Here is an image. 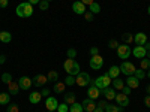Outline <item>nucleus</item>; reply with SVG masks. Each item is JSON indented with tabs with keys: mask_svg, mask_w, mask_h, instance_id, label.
Returning <instances> with one entry per match:
<instances>
[{
	"mask_svg": "<svg viewBox=\"0 0 150 112\" xmlns=\"http://www.w3.org/2000/svg\"><path fill=\"white\" fill-rule=\"evenodd\" d=\"M15 14L20 18H29L33 15V5H30L29 2H23L15 8Z\"/></svg>",
	"mask_w": 150,
	"mask_h": 112,
	"instance_id": "1",
	"label": "nucleus"
},
{
	"mask_svg": "<svg viewBox=\"0 0 150 112\" xmlns=\"http://www.w3.org/2000/svg\"><path fill=\"white\" fill-rule=\"evenodd\" d=\"M111 82H112V81H111V78H110L108 73L102 75V76H98L96 79L92 81V84H93L95 87H98L99 90H104V88H107V87H110Z\"/></svg>",
	"mask_w": 150,
	"mask_h": 112,
	"instance_id": "2",
	"label": "nucleus"
},
{
	"mask_svg": "<svg viewBox=\"0 0 150 112\" xmlns=\"http://www.w3.org/2000/svg\"><path fill=\"white\" fill-rule=\"evenodd\" d=\"M90 82H92V78H90V75L87 72H80L77 76H75V84L80 85V87H86V85H89Z\"/></svg>",
	"mask_w": 150,
	"mask_h": 112,
	"instance_id": "3",
	"label": "nucleus"
},
{
	"mask_svg": "<svg viewBox=\"0 0 150 112\" xmlns=\"http://www.w3.org/2000/svg\"><path fill=\"white\" fill-rule=\"evenodd\" d=\"M131 54H132V49H131L129 45H126V43L119 45V48H117V57H119V58L126 60V58H129Z\"/></svg>",
	"mask_w": 150,
	"mask_h": 112,
	"instance_id": "4",
	"label": "nucleus"
},
{
	"mask_svg": "<svg viewBox=\"0 0 150 112\" xmlns=\"http://www.w3.org/2000/svg\"><path fill=\"white\" fill-rule=\"evenodd\" d=\"M120 67V73H123V75H126V76H131V75H134L135 73V66L131 63V61H123V63L119 66Z\"/></svg>",
	"mask_w": 150,
	"mask_h": 112,
	"instance_id": "5",
	"label": "nucleus"
},
{
	"mask_svg": "<svg viewBox=\"0 0 150 112\" xmlns=\"http://www.w3.org/2000/svg\"><path fill=\"white\" fill-rule=\"evenodd\" d=\"M89 64H90V69L99 70V69H102V66H104V58L99 55V54L92 55V58H90V61H89Z\"/></svg>",
	"mask_w": 150,
	"mask_h": 112,
	"instance_id": "6",
	"label": "nucleus"
},
{
	"mask_svg": "<svg viewBox=\"0 0 150 112\" xmlns=\"http://www.w3.org/2000/svg\"><path fill=\"white\" fill-rule=\"evenodd\" d=\"M72 10H74L77 15H84L86 10H87V6H86L83 2H80V0H77V2L72 3Z\"/></svg>",
	"mask_w": 150,
	"mask_h": 112,
	"instance_id": "7",
	"label": "nucleus"
},
{
	"mask_svg": "<svg viewBox=\"0 0 150 112\" xmlns=\"http://www.w3.org/2000/svg\"><path fill=\"white\" fill-rule=\"evenodd\" d=\"M81 105H83V109L86 112H93L96 109V102L93 100V99H90V97L84 99V100L81 102Z\"/></svg>",
	"mask_w": 150,
	"mask_h": 112,
	"instance_id": "8",
	"label": "nucleus"
},
{
	"mask_svg": "<svg viewBox=\"0 0 150 112\" xmlns=\"http://www.w3.org/2000/svg\"><path fill=\"white\" fill-rule=\"evenodd\" d=\"M114 100H116V103H117L119 106L125 108V106H128V105H129V96L123 94V93H117Z\"/></svg>",
	"mask_w": 150,
	"mask_h": 112,
	"instance_id": "9",
	"label": "nucleus"
},
{
	"mask_svg": "<svg viewBox=\"0 0 150 112\" xmlns=\"http://www.w3.org/2000/svg\"><path fill=\"white\" fill-rule=\"evenodd\" d=\"M132 54H134V57L135 58H144L146 57V54H147V51H146V48L143 46V45H137L134 49H132Z\"/></svg>",
	"mask_w": 150,
	"mask_h": 112,
	"instance_id": "10",
	"label": "nucleus"
},
{
	"mask_svg": "<svg viewBox=\"0 0 150 112\" xmlns=\"http://www.w3.org/2000/svg\"><path fill=\"white\" fill-rule=\"evenodd\" d=\"M18 85H20L21 90H26V91H27L30 87L33 85V82H32V79L27 78V76H21V78L18 79Z\"/></svg>",
	"mask_w": 150,
	"mask_h": 112,
	"instance_id": "11",
	"label": "nucleus"
},
{
	"mask_svg": "<svg viewBox=\"0 0 150 112\" xmlns=\"http://www.w3.org/2000/svg\"><path fill=\"white\" fill-rule=\"evenodd\" d=\"M20 90H21V88H20V85H18V81L12 79V81L8 84V93H9L11 96H17Z\"/></svg>",
	"mask_w": 150,
	"mask_h": 112,
	"instance_id": "12",
	"label": "nucleus"
},
{
	"mask_svg": "<svg viewBox=\"0 0 150 112\" xmlns=\"http://www.w3.org/2000/svg\"><path fill=\"white\" fill-rule=\"evenodd\" d=\"M45 106L48 111H57V106H59V102H57V99L56 97H47V100H45Z\"/></svg>",
	"mask_w": 150,
	"mask_h": 112,
	"instance_id": "13",
	"label": "nucleus"
},
{
	"mask_svg": "<svg viewBox=\"0 0 150 112\" xmlns=\"http://www.w3.org/2000/svg\"><path fill=\"white\" fill-rule=\"evenodd\" d=\"M125 85H128L129 88H138V85H140V79L138 78H135L134 75H131V76L126 78V81H125Z\"/></svg>",
	"mask_w": 150,
	"mask_h": 112,
	"instance_id": "14",
	"label": "nucleus"
},
{
	"mask_svg": "<svg viewBox=\"0 0 150 112\" xmlns=\"http://www.w3.org/2000/svg\"><path fill=\"white\" fill-rule=\"evenodd\" d=\"M32 82H33L35 87H42L48 82V78L45 76V75H36V76L32 79Z\"/></svg>",
	"mask_w": 150,
	"mask_h": 112,
	"instance_id": "15",
	"label": "nucleus"
},
{
	"mask_svg": "<svg viewBox=\"0 0 150 112\" xmlns=\"http://www.w3.org/2000/svg\"><path fill=\"white\" fill-rule=\"evenodd\" d=\"M101 94H102L105 99H108V100H114L117 93H116V90H114V88H110V87H107V88L101 90Z\"/></svg>",
	"mask_w": 150,
	"mask_h": 112,
	"instance_id": "16",
	"label": "nucleus"
},
{
	"mask_svg": "<svg viewBox=\"0 0 150 112\" xmlns=\"http://www.w3.org/2000/svg\"><path fill=\"white\" fill-rule=\"evenodd\" d=\"M99 94H101V90L92 84V85L89 87V90H87V97H90V99H93V100H95V99L99 97Z\"/></svg>",
	"mask_w": 150,
	"mask_h": 112,
	"instance_id": "17",
	"label": "nucleus"
},
{
	"mask_svg": "<svg viewBox=\"0 0 150 112\" xmlns=\"http://www.w3.org/2000/svg\"><path fill=\"white\" fill-rule=\"evenodd\" d=\"M41 99H42L41 91H32L30 96H29V102L33 103V105H36V103H39V102H41Z\"/></svg>",
	"mask_w": 150,
	"mask_h": 112,
	"instance_id": "18",
	"label": "nucleus"
},
{
	"mask_svg": "<svg viewBox=\"0 0 150 112\" xmlns=\"http://www.w3.org/2000/svg\"><path fill=\"white\" fill-rule=\"evenodd\" d=\"M134 41H135L137 45H144L147 42V34L146 33H137L134 36Z\"/></svg>",
	"mask_w": 150,
	"mask_h": 112,
	"instance_id": "19",
	"label": "nucleus"
},
{
	"mask_svg": "<svg viewBox=\"0 0 150 112\" xmlns=\"http://www.w3.org/2000/svg\"><path fill=\"white\" fill-rule=\"evenodd\" d=\"M108 75H110L111 79L119 78V75H120V67H119V66H111L110 70H108Z\"/></svg>",
	"mask_w": 150,
	"mask_h": 112,
	"instance_id": "20",
	"label": "nucleus"
},
{
	"mask_svg": "<svg viewBox=\"0 0 150 112\" xmlns=\"http://www.w3.org/2000/svg\"><path fill=\"white\" fill-rule=\"evenodd\" d=\"M0 41H2L3 43H9V42L12 41V34H11L9 32L2 30V32H0Z\"/></svg>",
	"mask_w": 150,
	"mask_h": 112,
	"instance_id": "21",
	"label": "nucleus"
},
{
	"mask_svg": "<svg viewBox=\"0 0 150 112\" xmlns=\"http://www.w3.org/2000/svg\"><path fill=\"white\" fill-rule=\"evenodd\" d=\"M65 88H66L65 82H56L53 90H54V93H56V94H63V93H65Z\"/></svg>",
	"mask_w": 150,
	"mask_h": 112,
	"instance_id": "22",
	"label": "nucleus"
},
{
	"mask_svg": "<svg viewBox=\"0 0 150 112\" xmlns=\"http://www.w3.org/2000/svg\"><path fill=\"white\" fill-rule=\"evenodd\" d=\"M125 87V81L122 78H114L112 79V88L114 90H122Z\"/></svg>",
	"mask_w": 150,
	"mask_h": 112,
	"instance_id": "23",
	"label": "nucleus"
},
{
	"mask_svg": "<svg viewBox=\"0 0 150 112\" xmlns=\"http://www.w3.org/2000/svg\"><path fill=\"white\" fill-rule=\"evenodd\" d=\"M63 100H65V103H68V105L71 106L72 103H75V102H77V100H75V93H65Z\"/></svg>",
	"mask_w": 150,
	"mask_h": 112,
	"instance_id": "24",
	"label": "nucleus"
},
{
	"mask_svg": "<svg viewBox=\"0 0 150 112\" xmlns=\"http://www.w3.org/2000/svg\"><path fill=\"white\" fill-rule=\"evenodd\" d=\"M11 94L9 93H0V105H9Z\"/></svg>",
	"mask_w": 150,
	"mask_h": 112,
	"instance_id": "25",
	"label": "nucleus"
},
{
	"mask_svg": "<svg viewBox=\"0 0 150 112\" xmlns=\"http://www.w3.org/2000/svg\"><path fill=\"white\" fill-rule=\"evenodd\" d=\"M69 112H84V109H83V105L81 103H72L71 106H69Z\"/></svg>",
	"mask_w": 150,
	"mask_h": 112,
	"instance_id": "26",
	"label": "nucleus"
},
{
	"mask_svg": "<svg viewBox=\"0 0 150 112\" xmlns=\"http://www.w3.org/2000/svg\"><path fill=\"white\" fill-rule=\"evenodd\" d=\"M122 39H123V42L126 43V45H129V43L134 42V34L132 33H123L122 34Z\"/></svg>",
	"mask_w": 150,
	"mask_h": 112,
	"instance_id": "27",
	"label": "nucleus"
},
{
	"mask_svg": "<svg viewBox=\"0 0 150 112\" xmlns=\"http://www.w3.org/2000/svg\"><path fill=\"white\" fill-rule=\"evenodd\" d=\"M105 111L107 112H122V106H119V105H108L107 103Z\"/></svg>",
	"mask_w": 150,
	"mask_h": 112,
	"instance_id": "28",
	"label": "nucleus"
},
{
	"mask_svg": "<svg viewBox=\"0 0 150 112\" xmlns=\"http://www.w3.org/2000/svg\"><path fill=\"white\" fill-rule=\"evenodd\" d=\"M74 64H75V58H68V60L65 61V64H63V67H65V70H66V72L69 73Z\"/></svg>",
	"mask_w": 150,
	"mask_h": 112,
	"instance_id": "29",
	"label": "nucleus"
},
{
	"mask_svg": "<svg viewBox=\"0 0 150 112\" xmlns=\"http://www.w3.org/2000/svg\"><path fill=\"white\" fill-rule=\"evenodd\" d=\"M89 10L92 12V14H99V12H101V6H99V3L93 2V3L89 6Z\"/></svg>",
	"mask_w": 150,
	"mask_h": 112,
	"instance_id": "30",
	"label": "nucleus"
},
{
	"mask_svg": "<svg viewBox=\"0 0 150 112\" xmlns=\"http://www.w3.org/2000/svg\"><path fill=\"white\" fill-rule=\"evenodd\" d=\"M47 78H48V81H53V82H57V79H59V73L56 72V70H51L48 75H47Z\"/></svg>",
	"mask_w": 150,
	"mask_h": 112,
	"instance_id": "31",
	"label": "nucleus"
},
{
	"mask_svg": "<svg viewBox=\"0 0 150 112\" xmlns=\"http://www.w3.org/2000/svg\"><path fill=\"white\" fill-rule=\"evenodd\" d=\"M81 70H80V64L75 61V64L72 66V69H71V72H69V75H72V76H77V75L80 73Z\"/></svg>",
	"mask_w": 150,
	"mask_h": 112,
	"instance_id": "32",
	"label": "nucleus"
},
{
	"mask_svg": "<svg viewBox=\"0 0 150 112\" xmlns=\"http://www.w3.org/2000/svg\"><path fill=\"white\" fill-rule=\"evenodd\" d=\"M141 69L143 70H147V69H150V60L147 58V57H144V58H141Z\"/></svg>",
	"mask_w": 150,
	"mask_h": 112,
	"instance_id": "33",
	"label": "nucleus"
},
{
	"mask_svg": "<svg viewBox=\"0 0 150 112\" xmlns=\"http://www.w3.org/2000/svg\"><path fill=\"white\" fill-rule=\"evenodd\" d=\"M134 76L138 78V79H144V78H146V72H144L143 69H137L135 73H134Z\"/></svg>",
	"mask_w": 150,
	"mask_h": 112,
	"instance_id": "34",
	"label": "nucleus"
},
{
	"mask_svg": "<svg viewBox=\"0 0 150 112\" xmlns=\"http://www.w3.org/2000/svg\"><path fill=\"white\" fill-rule=\"evenodd\" d=\"M11 81H12V75H11V73H8V72H6V73H3V75H2V82H3V84H6V85H8Z\"/></svg>",
	"mask_w": 150,
	"mask_h": 112,
	"instance_id": "35",
	"label": "nucleus"
},
{
	"mask_svg": "<svg viewBox=\"0 0 150 112\" xmlns=\"http://www.w3.org/2000/svg\"><path fill=\"white\" fill-rule=\"evenodd\" d=\"M57 112H69V105L63 102L62 105H59V106H57Z\"/></svg>",
	"mask_w": 150,
	"mask_h": 112,
	"instance_id": "36",
	"label": "nucleus"
},
{
	"mask_svg": "<svg viewBox=\"0 0 150 112\" xmlns=\"http://www.w3.org/2000/svg\"><path fill=\"white\" fill-rule=\"evenodd\" d=\"M75 84V76H72V75H68V78L65 79V85L66 87H71Z\"/></svg>",
	"mask_w": 150,
	"mask_h": 112,
	"instance_id": "37",
	"label": "nucleus"
},
{
	"mask_svg": "<svg viewBox=\"0 0 150 112\" xmlns=\"http://www.w3.org/2000/svg\"><path fill=\"white\" fill-rule=\"evenodd\" d=\"M48 6H50V2H47V0H41L39 2V9L41 10H47Z\"/></svg>",
	"mask_w": 150,
	"mask_h": 112,
	"instance_id": "38",
	"label": "nucleus"
},
{
	"mask_svg": "<svg viewBox=\"0 0 150 112\" xmlns=\"http://www.w3.org/2000/svg\"><path fill=\"white\" fill-rule=\"evenodd\" d=\"M108 46H110L111 49H117V48H119V42H117L116 39H111V41L108 42Z\"/></svg>",
	"mask_w": 150,
	"mask_h": 112,
	"instance_id": "39",
	"label": "nucleus"
},
{
	"mask_svg": "<svg viewBox=\"0 0 150 112\" xmlns=\"http://www.w3.org/2000/svg\"><path fill=\"white\" fill-rule=\"evenodd\" d=\"M8 112H20L18 105H8Z\"/></svg>",
	"mask_w": 150,
	"mask_h": 112,
	"instance_id": "40",
	"label": "nucleus"
},
{
	"mask_svg": "<svg viewBox=\"0 0 150 112\" xmlns=\"http://www.w3.org/2000/svg\"><path fill=\"white\" fill-rule=\"evenodd\" d=\"M75 57H77V51L74 48H69L68 49V58H75Z\"/></svg>",
	"mask_w": 150,
	"mask_h": 112,
	"instance_id": "41",
	"label": "nucleus"
},
{
	"mask_svg": "<svg viewBox=\"0 0 150 112\" xmlns=\"http://www.w3.org/2000/svg\"><path fill=\"white\" fill-rule=\"evenodd\" d=\"M93 15H95V14H92L90 10H86V14H84L86 21H93Z\"/></svg>",
	"mask_w": 150,
	"mask_h": 112,
	"instance_id": "42",
	"label": "nucleus"
},
{
	"mask_svg": "<svg viewBox=\"0 0 150 112\" xmlns=\"http://www.w3.org/2000/svg\"><path fill=\"white\" fill-rule=\"evenodd\" d=\"M122 93H123V94H126V96H129V94L132 93V88H129L128 85H125L123 88H122Z\"/></svg>",
	"mask_w": 150,
	"mask_h": 112,
	"instance_id": "43",
	"label": "nucleus"
},
{
	"mask_svg": "<svg viewBox=\"0 0 150 112\" xmlns=\"http://www.w3.org/2000/svg\"><path fill=\"white\" fill-rule=\"evenodd\" d=\"M9 5V0H0V9H5Z\"/></svg>",
	"mask_w": 150,
	"mask_h": 112,
	"instance_id": "44",
	"label": "nucleus"
},
{
	"mask_svg": "<svg viewBox=\"0 0 150 112\" xmlns=\"http://www.w3.org/2000/svg\"><path fill=\"white\" fill-rule=\"evenodd\" d=\"M96 106H99V108H102V109L105 111V106H107V102H105V100H99V102L96 103Z\"/></svg>",
	"mask_w": 150,
	"mask_h": 112,
	"instance_id": "45",
	"label": "nucleus"
},
{
	"mask_svg": "<svg viewBox=\"0 0 150 112\" xmlns=\"http://www.w3.org/2000/svg\"><path fill=\"white\" fill-rule=\"evenodd\" d=\"M50 93H51V91H50L48 88H44V90L41 91V94H42V97H50Z\"/></svg>",
	"mask_w": 150,
	"mask_h": 112,
	"instance_id": "46",
	"label": "nucleus"
},
{
	"mask_svg": "<svg viewBox=\"0 0 150 112\" xmlns=\"http://www.w3.org/2000/svg\"><path fill=\"white\" fill-rule=\"evenodd\" d=\"M144 105H146L147 108H150V94H147V96L144 97Z\"/></svg>",
	"mask_w": 150,
	"mask_h": 112,
	"instance_id": "47",
	"label": "nucleus"
},
{
	"mask_svg": "<svg viewBox=\"0 0 150 112\" xmlns=\"http://www.w3.org/2000/svg\"><path fill=\"white\" fill-rule=\"evenodd\" d=\"M90 54H92V55H96V54H99V49H98L96 46H92V48H90Z\"/></svg>",
	"mask_w": 150,
	"mask_h": 112,
	"instance_id": "48",
	"label": "nucleus"
},
{
	"mask_svg": "<svg viewBox=\"0 0 150 112\" xmlns=\"http://www.w3.org/2000/svg\"><path fill=\"white\" fill-rule=\"evenodd\" d=\"M80 2H83V3H84V5L87 6V8H89V6H90V5H92L93 2H95V0H80Z\"/></svg>",
	"mask_w": 150,
	"mask_h": 112,
	"instance_id": "49",
	"label": "nucleus"
},
{
	"mask_svg": "<svg viewBox=\"0 0 150 112\" xmlns=\"http://www.w3.org/2000/svg\"><path fill=\"white\" fill-rule=\"evenodd\" d=\"M27 2H29L30 5H39V2H41V0H27Z\"/></svg>",
	"mask_w": 150,
	"mask_h": 112,
	"instance_id": "50",
	"label": "nucleus"
},
{
	"mask_svg": "<svg viewBox=\"0 0 150 112\" xmlns=\"http://www.w3.org/2000/svg\"><path fill=\"white\" fill-rule=\"evenodd\" d=\"M143 46L146 48V51H150V42H146V43H144Z\"/></svg>",
	"mask_w": 150,
	"mask_h": 112,
	"instance_id": "51",
	"label": "nucleus"
},
{
	"mask_svg": "<svg viewBox=\"0 0 150 112\" xmlns=\"http://www.w3.org/2000/svg\"><path fill=\"white\" fill-rule=\"evenodd\" d=\"M5 61H6V57L5 55H0V64H3Z\"/></svg>",
	"mask_w": 150,
	"mask_h": 112,
	"instance_id": "52",
	"label": "nucleus"
},
{
	"mask_svg": "<svg viewBox=\"0 0 150 112\" xmlns=\"http://www.w3.org/2000/svg\"><path fill=\"white\" fill-rule=\"evenodd\" d=\"M93 112H104V109H102V108H99V106H96V109H95Z\"/></svg>",
	"mask_w": 150,
	"mask_h": 112,
	"instance_id": "53",
	"label": "nucleus"
},
{
	"mask_svg": "<svg viewBox=\"0 0 150 112\" xmlns=\"http://www.w3.org/2000/svg\"><path fill=\"white\" fill-rule=\"evenodd\" d=\"M146 93H147V94H150V85H147V87H146Z\"/></svg>",
	"mask_w": 150,
	"mask_h": 112,
	"instance_id": "54",
	"label": "nucleus"
},
{
	"mask_svg": "<svg viewBox=\"0 0 150 112\" xmlns=\"http://www.w3.org/2000/svg\"><path fill=\"white\" fill-rule=\"evenodd\" d=\"M146 57H147V58L150 60V51H147V54H146Z\"/></svg>",
	"mask_w": 150,
	"mask_h": 112,
	"instance_id": "55",
	"label": "nucleus"
},
{
	"mask_svg": "<svg viewBox=\"0 0 150 112\" xmlns=\"http://www.w3.org/2000/svg\"><path fill=\"white\" fill-rule=\"evenodd\" d=\"M146 76H149V78H150V69L147 70V75H146Z\"/></svg>",
	"mask_w": 150,
	"mask_h": 112,
	"instance_id": "56",
	"label": "nucleus"
},
{
	"mask_svg": "<svg viewBox=\"0 0 150 112\" xmlns=\"http://www.w3.org/2000/svg\"><path fill=\"white\" fill-rule=\"evenodd\" d=\"M147 14H149V15H150V6H149V8H147Z\"/></svg>",
	"mask_w": 150,
	"mask_h": 112,
	"instance_id": "57",
	"label": "nucleus"
},
{
	"mask_svg": "<svg viewBox=\"0 0 150 112\" xmlns=\"http://www.w3.org/2000/svg\"><path fill=\"white\" fill-rule=\"evenodd\" d=\"M47 2H53V0H47Z\"/></svg>",
	"mask_w": 150,
	"mask_h": 112,
	"instance_id": "58",
	"label": "nucleus"
},
{
	"mask_svg": "<svg viewBox=\"0 0 150 112\" xmlns=\"http://www.w3.org/2000/svg\"><path fill=\"white\" fill-rule=\"evenodd\" d=\"M48 112H54V111H48Z\"/></svg>",
	"mask_w": 150,
	"mask_h": 112,
	"instance_id": "59",
	"label": "nucleus"
},
{
	"mask_svg": "<svg viewBox=\"0 0 150 112\" xmlns=\"http://www.w3.org/2000/svg\"><path fill=\"white\" fill-rule=\"evenodd\" d=\"M0 32H2V30H0Z\"/></svg>",
	"mask_w": 150,
	"mask_h": 112,
	"instance_id": "60",
	"label": "nucleus"
}]
</instances>
